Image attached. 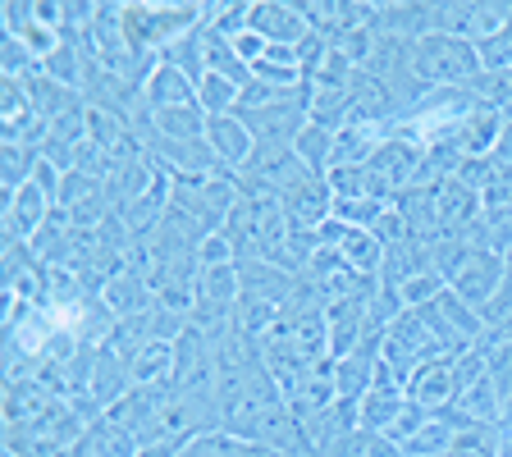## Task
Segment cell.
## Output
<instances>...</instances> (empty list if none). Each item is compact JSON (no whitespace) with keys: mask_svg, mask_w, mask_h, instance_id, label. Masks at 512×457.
I'll list each match as a JSON object with an SVG mask.
<instances>
[{"mask_svg":"<svg viewBox=\"0 0 512 457\" xmlns=\"http://www.w3.org/2000/svg\"><path fill=\"white\" fill-rule=\"evenodd\" d=\"M412 69L426 87H467L480 74V51L467 37L430 32V37L412 42Z\"/></svg>","mask_w":512,"mask_h":457,"instance_id":"cell-1","label":"cell"},{"mask_svg":"<svg viewBox=\"0 0 512 457\" xmlns=\"http://www.w3.org/2000/svg\"><path fill=\"white\" fill-rule=\"evenodd\" d=\"M512 275V266H508V256H499V252H490V247H471L467 252V261H462L458 270H453V279H448V288L458 293L467 307H476V311H485V302L499 293V284Z\"/></svg>","mask_w":512,"mask_h":457,"instance_id":"cell-2","label":"cell"},{"mask_svg":"<svg viewBox=\"0 0 512 457\" xmlns=\"http://www.w3.org/2000/svg\"><path fill=\"white\" fill-rule=\"evenodd\" d=\"M247 28L261 32L270 46H302L311 37V23L302 19V10L288 5V0H252Z\"/></svg>","mask_w":512,"mask_h":457,"instance_id":"cell-3","label":"cell"},{"mask_svg":"<svg viewBox=\"0 0 512 457\" xmlns=\"http://www.w3.org/2000/svg\"><path fill=\"white\" fill-rule=\"evenodd\" d=\"M55 202L46 197L37 183H23L19 192L5 197V243H32L42 234V224L51 220Z\"/></svg>","mask_w":512,"mask_h":457,"instance_id":"cell-4","label":"cell"},{"mask_svg":"<svg viewBox=\"0 0 512 457\" xmlns=\"http://www.w3.org/2000/svg\"><path fill=\"white\" fill-rule=\"evenodd\" d=\"M238 284H243V293H252V298H261V302L284 311L288 302H293V293H298L302 275L275 266L266 256H252V261H238Z\"/></svg>","mask_w":512,"mask_h":457,"instance_id":"cell-5","label":"cell"},{"mask_svg":"<svg viewBox=\"0 0 512 457\" xmlns=\"http://www.w3.org/2000/svg\"><path fill=\"white\" fill-rule=\"evenodd\" d=\"M284 215L298 229H320V224L334 215V188H330V174H307L302 183L284 192Z\"/></svg>","mask_w":512,"mask_h":457,"instance_id":"cell-6","label":"cell"},{"mask_svg":"<svg viewBox=\"0 0 512 457\" xmlns=\"http://www.w3.org/2000/svg\"><path fill=\"white\" fill-rule=\"evenodd\" d=\"M206 142H211L215 160L234 174L243 170L247 160H252V151H256L252 128H247L238 115H211V124H206Z\"/></svg>","mask_w":512,"mask_h":457,"instance_id":"cell-7","label":"cell"},{"mask_svg":"<svg viewBox=\"0 0 512 457\" xmlns=\"http://www.w3.org/2000/svg\"><path fill=\"white\" fill-rule=\"evenodd\" d=\"M407 398L421 407H430V412H444V407H453V398H458V380H453V357H430L421 371L407 380Z\"/></svg>","mask_w":512,"mask_h":457,"instance_id":"cell-8","label":"cell"},{"mask_svg":"<svg viewBox=\"0 0 512 457\" xmlns=\"http://www.w3.org/2000/svg\"><path fill=\"white\" fill-rule=\"evenodd\" d=\"M101 302L110 307L115 320H138L156 307V288L147 275H110V284H101Z\"/></svg>","mask_w":512,"mask_h":457,"instance_id":"cell-9","label":"cell"},{"mask_svg":"<svg viewBox=\"0 0 512 457\" xmlns=\"http://www.w3.org/2000/svg\"><path fill=\"white\" fill-rule=\"evenodd\" d=\"M407 407V389L403 384H371V394L357 398V421L371 435H389L398 426V416Z\"/></svg>","mask_w":512,"mask_h":457,"instance_id":"cell-10","label":"cell"},{"mask_svg":"<svg viewBox=\"0 0 512 457\" xmlns=\"http://www.w3.org/2000/svg\"><path fill=\"white\" fill-rule=\"evenodd\" d=\"M142 101H147L151 115H156V110H170V106H192V101H197V83L183 74L179 64L160 60L156 74H151L147 87H142Z\"/></svg>","mask_w":512,"mask_h":457,"instance_id":"cell-11","label":"cell"},{"mask_svg":"<svg viewBox=\"0 0 512 457\" xmlns=\"http://www.w3.org/2000/svg\"><path fill=\"white\" fill-rule=\"evenodd\" d=\"M23 92H28L32 110H37L46 124H55L60 115H69V110L83 106V92H74V87H64V83H55V78H46L42 64H37V69L23 78Z\"/></svg>","mask_w":512,"mask_h":457,"instance_id":"cell-12","label":"cell"},{"mask_svg":"<svg viewBox=\"0 0 512 457\" xmlns=\"http://www.w3.org/2000/svg\"><path fill=\"white\" fill-rule=\"evenodd\" d=\"M179 457H284L275 448L256 444V439H243V435H229V430H206V435L188 439Z\"/></svg>","mask_w":512,"mask_h":457,"instance_id":"cell-13","label":"cell"},{"mask_svg":"<svg viewBox=\"0 0 512 457\" xmlns=\"http://www.w3.org/2000/svg\"><path fill=\"white\" fill-rule=\"evenodd\" d=\"M151 124H156L160 138H170V142H202V138H206V124H211V115L202 110V101H192V106L156 110V115H151Z\"/></svg>","mask_w":512,"mask_h":457,"instance_id":"cell-14","label":"cell"},{"mask_svg":"<svg viewBox=\"0 0 512 457\" xmlns=\"http://www.w3.org/2000/svg\"><path fill=\"white\" fill-rule=\"evenodd\" d=\"M307 119L320 128H330V133H339V128L352 119V96L343 92V87L307 83Z\"/></svg>","mask_w":512,"mask_h":457,"instance_id":"cell-15","label":"cell"},{"mask_svg":"<svg viewBox=\"0 0 512 457\" xmlns=\"http://www.w3.org/2000/svg\"><path fill=\"white\" fill-rule=\"evenodd\" d=\"M160 60L179 64L192 83H202V78H206V23H197L192 32H183L179 42L165 46V51H160Z\"/></svg>","mask_w":512,"mask_h":457,"instance_id":"cell-16","label":"cell"},{"mask_svg":"<svg viewBox=\"0 0 512 457\" xmlns=\"http://www.w3.org/2000/svg\"><path fill=\"white\" fill-rule=\"evenodd\" d=\"M293 151H298V160L307 165L311 174H330L334 170V133L330 128H320V124H311V119H307V128L298 133Z\"/></svg>","mask_w":512,"mask_h":457,"instance_id":"cell-17","label":"cell"},{"mask_svg":"<svg viewBox=\"0 0 512 457\" xmlns=\"http://www.w3.org/2000/svg\"><path fill=\"white\" fill-rule=\"evenodd\" d=\"M453 439H458V430L448 426L444 412H435L426 426L416 430L412 439H403V453H407V457H444L448 448H453Z\"/></svg>","mask_w":512,"mask_h":457,"instance_id":"cell-18","label":"cell"},{"mask_svg":"<svg viewBox=\"0 0 512 457\" xmlns=\"http://www.w3.org/2000/svg\"><path fill=\"white\" fill-rule=\"evenodd\" d=\"M476 51H480V69H490V74H508L512 69V0H508V19H503V28L490 32V37H480Z\"/></svg>","mask_w":512,"mask_h":457,"instance_id":"cell-19","label":"cell"},{"mask_svg":"<svg viewBox=\"0 0 512 457\" xmlns=\"http://www.w3.org/2000/svg\"><path fill=\"white\" fill-rule=\"evenodd\" d=\"M197 101H202L206 115H234L238 101H243V87L220 74H206L202 83H197Z\"/></svg>","mask_w":512,"mask_h":457,"instance_id":"cell-20","label":"cell"},{"mask_svg":"<svg viewBox=\"0 0 512 457\" xmlns=\"http://www.w3.org/2000/svg\"><path fill=\"white\" fill-rule=\"evenodd\" d=\"M320 457H366V430H348V435L330 439V444L316 448Z\"/></svg>","mask_w":512,"mask_h":457,"instance_id":"cell-21","label":"cell"},{"mask_svg":"<svg viewBox=\"0 0 512 457\" xmlns=\"http://www.w3.org/2000/svg\"><path fill=\"white\" fill-rule=\"evenodd\" d=\"M234 51H238V60H243V64H256V60H266L270 42L261 37V32L247 28V32H238V37H234Z\"/></svg>","mask_w":512,"mask_h":457,"instance_id":"cell-22","label":"cell"},{"mask_svg":"<svg viewBox=\"0 0 512 457\" xmlns=\"http://www.w3.org/2000/svg\"><path fill=\"white\" fill-rule=\"evenodd\" d=\"M366 457H407L394 435H371L366 430Z\"/></svg>","mask_w":512,"mask_h":457,"instance_id":"cell-23","label":"cell"},{"mask_svg":"<svg viewBox=\"0 0 512 457\" xmlns=\"http://www.w3.org/2000/svg\"><path fill=\"white\" fill-rule=\"evenodd\" d=\"M499 457H512V430H503V444H499Z\"/></svg>","mask_w":512,"mask_h":457,"instance_id":"cell-24","label":"cell"},{"mask_svg":"<svg viewBox=\"0 0 512 457\" xmlns=\"http://www.w3.org/2000/svg\"><path fill=\"white\" fill-rule=\"evenodd\" d=\"M302 457H320V453H316V448H311V453H302Z\"/></svg>","mask_w":512,"mask_h":457,"instance_id":"cell-25","label":"cell"}]
</instances>
